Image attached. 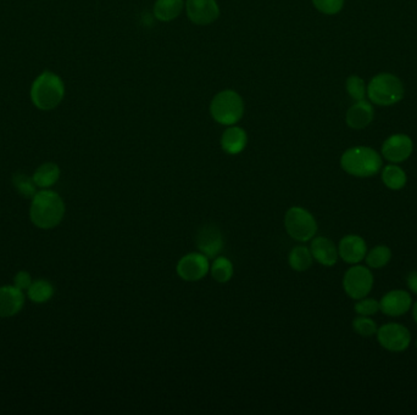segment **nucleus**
<instances>
[{
    "instance_id": "obj_23",
    "label": "nucleus",
    "mask_w": 417,
    "mask_h": 415,
    "mask_svg": "<svg viewBox=\"0 0 417 415\" xmlns=\"http://www.w3.org/2000/svg\"><path fill=\"white\" fill-rule=\"evenodd\" d=\"M210 273L213 280L225 284L233 277V264L226 257L218 256L213 258V264L210 266Z\"/></svg>"
},
{
    "instance_id": "obj_14",
    "label": "nucleus",
    "mask_w": 417,
    "mask_h": 415,
    "mask_svg": "<svg viewBox=\"0 0 417 415\" xmlns=\"http://www.w3.org/2000/svg\"><path fill=\"white\" fill-rule=\"evenodd\" d=\"M187 15L196 25H208L220 15L216 0H187Z\"/></svg>"
},
{
    "instance_id": "obj_19",
    "label": "nucleus",
    "mask_w": 417,
    "mask_h": 415,
    "mask_svg": "<svg viewBox=\"0 0 417 415\" xmlns=\"http://www.w3.org/2000/svg\"><path fill=\"white\" fill-rule=\"evenodd\" d=\"M382 182L391 191H400L406 186L408 176L398 164H388L382 171Z\"/></svg>"
},
{
    "instance_id": "obj_3",
    "label": "nucleus",
    "mask_w": 417,
    "mask_h": 415,
    "mask_svg": "<svg viewBox=\"0 0 417 415\" xmlns=\"http://www.w3.org/2000/svg\"><path fill=\"white\" fill-rule=\"evenodd\" d=\"M65 94V88L57 74L45 71L37 77L30 89L33 104L40 110L48 111L57 108Z\"/></svg>"
},
{
    "instance_id": "obj_24",
    "label": "nucleus",
    "mask_w": 417,
    "mask_h": 415,
    "mask_svg": "<svg viewBox=\"0 0 417 415\" xmlns=\"http://www.w3.org/2000/svg\"><path fill=\"white\" fill-rule=\"evenodd\" d=\"M391 260V251L386 245H378L367 251L365 262L371 269H381L386 267Z\"/></svg>"
},
{
    "instance_id": "obj_5",
    "label": "nucleus",
    "mask_w": 417,
    "mask_h": 415,
    "mask_svg": "<svg viewBox=\"0 0 417 415\" xmlns=\"http://www.w3.org/2000/svg\"><path fill=\"white\" fill-rule=\"evenodd\" d=\"M210 111L213 120L218 122L220 125L232 126L243 116V100L235 91H221L211 101Z\"/></svg>"
},
{
    "instance_id": "obj_32",
    "label": "nucleus",
    "mask_w": 417,
    "mask_h": 415,
    "mask_svg": "<svg viewBox=\"0 0 417 415\" xmlns=\"http://www.w3.org/2000/svg\"><path fill=\"white\" fill-rule=\"evenodd\" d=\"M406 286L411 292L417 295V271L408 273L406 277Z\"/></svg>"
},
{
    "instance_id": "obj_1",
    "label": "nucleus",
    "mask_w": 417,
    "mask_h": 415,
    "mask_svg": "<svg viewBox=\"0 0 417 415\" xmlns=\"http://www.w3.org/2000/svg\"><path fill=\"white\" fill-rule=\"evenodd\" d=\"M65 213V205L60 196L52 191H42L33 196L30 220L38 228L50 229L60 223Z\"/></svg>"
},
{
    "instance_id": "obj_21",
    "label": "nucleus",
    "mask_w": 417,
    "mask_h": 415,
    "mask_svg": "<svg viewBox=\"0 0 417 415\" xmlns=\"http://www.w3.org/2000/svg\"><path fill=\"white\" fill-rule=\"evenodd\" d=\"M288 262L293 271L306 272L313 266V257L310 249L306 246H296L291 249L288 256Z\"/></svg>"
},
{
    "instance_id": "obj_18",
    "label": "nucleus",
    "mask_w": 417,
    "mask_h": 415,
    "mask_svg": "<svg viewBox=\"0 0 417 415\" xmlns=\"http://www.w3.org/2000/svg\"><path fill=\"white\" fill-rule=\"evenodd\" d=\"M248 144V135L239 127L227 128L221 138V147L228 155H237L243 152Z\"/></svg>"
},
{
    "instance_id": "obj_25",
    "label": "nucleus",
    "mask_w": 417,
    "mask_h": 415,
    "mask_svg": "<svg viewBox=\"0 0 417 415\" xmlns=\"http://www.w3.org/2000/svg\"><path fill=\"white\" fill-rule=\"evenodd\" d=\"M27 291H28V297L33 302L37 303L47 302L54 295V288L50 283L45 280H37L32 283Z\"/></svg>"
},
{
    "instance_id": "obj_34",
    "label": "nucleus",
    "mask_w": 417,
    "mask_h": 415,
    "mask_svg": "<svg viewBox=\"0 0 417 415\" xmlns=\"http://www.w3.org/2000/svg\"><path fill=\"white\" fill-rule=\"evenodd\" d=\"M416 347H417V341H416Z\"/></svg>"
},
{
    "instance_id": "obj_17",
    "label": "nucleus",
    "mask_w": 417,
    "mask_h": 415,
    "mask_svg": "<svg viewBox=\"0 0 417 415\" xmlns=\"http://www.w3.org/2000/svg\"><path fill=\"white\" fill-rule=\"evenodd\" d=\"M25 303L22 290L16 286H1L0 288V317L15 316L21 311Z\"/></svg>"
},
{
    "instance_id": "obj_11",
    "label": "nucleus",
    "mask_w": 417,
    "mask_h": 415,
    "mask_svg": "<svg viewBox=\"0 0 417 415\" xmlns=\"http://www.w3.org/2000/svg\"><path fill=\"white\" fill-rule=\"evenodd\" d=\"M196 247L208 258H215L223 249V237L215 224H205L196 234Z\"/></svg>"
},
{
    "instance_id": "obj_16",
    "label": "nucleus",
    "mask_w": 417,
    "mask_h": 415,
    "mask_svg": "<svg viewBox=\"0 0 417 415\" xmlns=\"http://www.w3.org/2000/svg\"><path fill=\"white\" fill-rule=\"evenodd\" d=\"M374 110L369 101L362 99L352 105L348 110L345 121L352 130H364L374 121Z\"/></svg>"
},
{
    "instance_id": "obj_2",
    "label": "nucleus",
    "mask_w": 417,
    "mask_h": 415,
    "mask_svg": "<svg viewBox=\"0 0 417 415\" xmlns=\"http://www.w3.org/2000/svg\"><path fill=\"white\" fill-rule=\"evenodd\" d=\"M340 166L352 177H374L382 169V157L372 147H350L340 157Z\"/></svg>"
},
{
    "instance_id": "obj_13",
    "label": "nucleus",
    "mask_w": 417,
    "mask_h": 415,
    "mask_svg": "<svg viewBox=\"0 0 417 415\" xmlns=\"http://www.w3.org/2000/svg\"><path fill=\"white\" fill-rule=\"evenodd\" d=\"M366 254L367 245L359 235L349 234L339 241L338 255L345 263L359 264L361 261L365 260Z\"/></svg>"
},
{
    "instance_id": "obj_26",
    "label": "nucleus",
    "mask_w": 417,
    "mask_h": 415,
    "mask_svg": "<svg viewBox=\"0 0 417 415\" xmlns=\"http://www.w3.org/2000/svg\"><path fill=\"white\" fill-rule=\"evenodd\" d=\"M352 329L354 331L360 335L362 338H369L374 336L377 333V324L374 319L369 317L357 316L355 319L352 320Z\"/></svg>"
},
{
    "instance_id": "obj_20",
    "label": "nucleus",
    "mask_w": 417,
    "mask_h": 415,
    "mask_svg": "<svg viewBox=\"0 0 417 415\" xmlns=\"http://www.w3.org/2000/svg\"><path fill=\"white\" fill-rule=\"evenodd\" d=\"M183 9V0H157L154 5V15L160 21H172Z\"/></svg>"
},
{
    "instance_id": "obj_15",
    "label": "nucleus",
    "mask_w": 417,
    "mask_h": 415,
    "mask_svg": "<svg viewBox=\"0 0 417 415\" xmlns=\"http://www.w3.org/2000/svg\"><path fill=\"white\" fill-rule=\"evenodd\" d=\"M310 251L313 260L325 267H332L338 262V247L335 242L326 237H316L311 239Z\"/></svg>"
},
{
    "instance_id": "obj_10",
    "label": "nucleus",
    "mask_w": 417,
    "mask_h": 415,
    "mask_svg": "<svg viewBox=\"0 0 417 415\" xmlns=\"http://www.w3.org/2000/svg\"><path fill=\"white\" fill-rule=\"evenodd\" d=\"M413 152V139L406 135H393L383 143L382 156L391 164H400L408 160Z\"/></svg>"
},
{
    "instance_id": "obj_29",
    "label": "nucleus",
    "mask_w": 417,
    "mask_h": 415,
    "mask_svg": "<svg viewBox=\"0 0 417 415\" xmlns=\"http://www.w3.org/2000/svg\"><path fill=\"white\" fill-rule=\"evenodd\" d=\"M354 309L357 312V316H374L376 313L379 312V301L374 299H367V296H366L364 299L357 300Z\"/></svg>"
},
{
    "instance_id": "obj_8",
    "label": "nucleus",
    "mask_w": 417,
    "mask_h": 415,
    "mask_svg": "<svg viewBox=\"0 0 417 415\" xmlns=\"http://www.w3.org/2000/svg\"><path fill=\"white\" fill-rule=\"evenodd\" d=\"M377 341L384 350L389 352H403L408 350L411 342L408 329L399 323H387L377 329Z\"/></svg>"
},
{
    "instance_id": "obj_33",
    "label": "nucleus",
    "mask_w": 417,
    "mask_h": 415,
    "mask_svg": "<svg viewBox=\"0 0 417 415\" xmlns=\"http://www.w3.org/2000/svg\"><path fill=\"white\" fill-rule=\"evenodd\" d=\"M411 308H413V320H415V323L417 324V301L413 303V306Z\"/></svg>"
},
{
    "instance_id": "obj_22",
    "label": "nucleus",
    "mask_w": 417,
    "mask_h": 415,
    "mask_svg": "<svg viewBox=\"0 0 417 415\" xmlns=\"http://www.w3.org/2000/svg\"><path fill=\"white\" fill-rule=\"evenodd\" d=\"M59 176H60V169L57 164L48 162V164H42L40 169L35 171L33 182L35 183V186L40 188H49L57 182Z\"/></svg>"
},
{
    "instance_id": "obj_7",
    "label": "nucleus",
    "mask_w": 417,
    "mask_h": 415,
    "mask_svg": "<svg viewBox=\"0 0 417 415\" xmlns=\"http://www.w3.org/2000/svg\"><path fill=\"white\" fill-rule=\"evenodd\" d=\"M374 274L367 267L354 264L348 269L343 277V289L350 299L366 297L374 288Z\"/></svg>"
},
{
    "instance_id": "obj_28",
    "label": "nucleus",
    "mask_w": 417,
    "mask_h": 415,
    "mask_svg": "<svg viewBox=\"0 0 417 415\" xmlns=\"http://www.w3.org/2000/svg\"><path fill=\"white\" fill-rule=\"evenodd\" d=\"M13 186L16 188V191L20 194L23 195L25 198H30L35 196V183L33 182V178L27 177L25 174H15L13 177Z\"/></svg>"
},
{
    "instance_id": "obj_30",
    "label": "nucleus",
    "mask_w": 417,
    "mask_h": 415,
    "mask_svg": "<svg viewBox=\"0 0 417 415\" xmlns=\"http://www.w3.org/2000/svg\"><path fill=\"white\" fill-rule=\"evenodd\" d=\"M313 3L320 13L335 15L343 9L344 0H313Z\"/></svg>"
},
{
    "instance_id": "obj_9",
    "label": "nucleus",
    "mask_w": 417,
    "mask_h": 415,
    "mask_svg": "<svg viewBox=\"0 0 417 415\" xmlns=\"http://www.w3.org/2000/svg\"><path fill=\"white\" fill-rule=\"evenodd\" d=\"M208 271H210L208 258L201 252H191L183 256L176 266L177 275L182 280L189 281V283L201 280L203 278L206 277Z\"/></svg>"
},
{
    "instance_id": "obj_31",
    "label": "nucleus",
    "mask_w": 417,
    "mask_h": 415,
    "mask_svg": "<svg viewBox=\"0 0 417 415\" xmlns=\"http://www.w3.org/2000/svg\"><path fill=\"white\" fill-rule=\"evenodd\" d=\"M13 281H15V286L20 290H28L30 284H32L30 275L27 272L18 273L15 279H13Z\"/></svg>"
},
{
    "instance_id": "obj_6",
    "label": "nucleus",
    "mask_w": 417,
    "mask_h": 415,
    "mask_svg": "<svg viewBox=\"0 0 417 415\" xmlns=\"http://www.w3.org/2000/svg\"><path fill=\"white\" fill-rule=\"evenodd\" d=\"M284 228L293 240L306 242L318 233V222L306 208L293 206L284 216Z\"/></svg>"
},
{
    "instance_id": "obj_4",
    "label": "nucleus",
    "mask_w": 417,
    "mask_h": 415,
    "mask_svg": "<svg viewBox=\"0 0 417 415\" xmlns=\"http://www.w3.org/2000/svg\"><path fill=\"white\" fill-rule=\"evenodd\" d=\"M369 101L379 106H391L404 98V86L396 74H376L367 86Z\"/></svg>"
},
{
    "instance_id": "obj_12",
    "label": "nucleus",
    "mask_w": 417,
    "mask_h": 415,
    "mask_svg": "<svg viewBox=\"0 0 417 415\" xmlns=\"http://www.w3.org/2000/svg\"><path fill=\"white\" fill-rule=\"evenodd\" d=\"M411 307V295L405 290H391L379 301V311L388 317L404 316Z\"/></svg>"
},
{
    "instance_id": "obj_27",
    "label": "nucleus",
    "mask_w": 417,
    "mask_h": 415,
    "mask_svg": "<svg viewBox=\"0 0 417 415\" xmlns=\"http://www.w3.org/2000/svg\"><path fill=\"white\" fill-rule=\"evenodd\" d=\"M345 86H347L348 94L352 96L355 101L365 99L367 88H366L365 82L362 81V78L359 76H350V77H348Z\"/></svg>"
}]
</instances>
